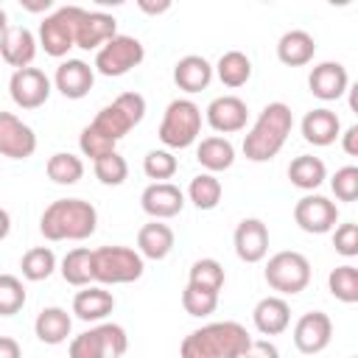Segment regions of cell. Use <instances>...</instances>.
I'll return each instance as SVG.
<instances>
[{
    "label": "cell",
    "instance_id": "6da1fadb",
    "mask_svg": "<svg viewBox=\"0 0 358 358\" xmlns=\"http://www.w3.org/2000/svg\"><path fill=\"white\" fill-rule=\"evenodd\" d=\"M294 129V112L288 103L282 101H271L263 106V112L257 115V120L252 123V129L243 137V157L249 162H268L274 159L288 134Z\"/></svg>",
    "mask_w": 358,
    "mask_h": 358
},
{
    "label": "cell",
    "instance_id": "7a4b0ae2",
    "mask_svg": "<svg viewBox=\"0 0 358 358\" xmlns=\"http://www.w3.org/2000/svg\"><path fill=\"white\" fill-rule=\"evenodd\" d=\"M252 336L241 322H210L182 338L179 358H241Z\"/></svg>",
    "mask_w": 358,
    "mask_h": 358
},
{
    "label": "cell",
    "instance_id": "3957f363",
    "mask_svg": "<svg viewBox=\"0 0 358 358\" xmlns=\"http://www.w3.org/2000/svg\"><path fill=\"white\" fill-rule=\"evenodd\" d=\"M98 227V210L84 199H56L39 218L48 241H87Z\"/></svg>",
    "mask_w": 358,
    "mask_h": 358
},
{
    "label": "cell",
    "instance_id": "277c9868",
    "mask_svg": "<svg viewBox=\"0 0 358 358\" xmlns=\"http://www.w3.org/2000/svg\"><path fill=\"white\" fill-rule=\"evenodd\" d=\"M145 260L131 246H101L92 249V280L101 285H123L140 280Z\"/></svg>",
    "mask_w": 358,
    "mask_h": 358
},
{
    "label": "cell",
    "instance_id": "5b68a950",
    "mask_svg": "<svg viewBox=\"0 0 358 358\" xmlns=\"http://www.w3.org/2000/svg\"><path fill=\"white\" fill-rule=\"evenodd\" d=\"M159 143L165 148H187L201 134V109L190 98H173L159 120Z\"/></svg>",
    "mask_w": 358,
    "mask_h": 358
},
{
    "label": "cell",
    "instance_id": "8992f818",
    "mask_svg": "<svg viewBox=\"0 0 358 358\" xmlns=\"http://www.w3.org/2000/svg\"><path fill=\"white\" fill-rule=\"evenodd\" d=\"M143 117H145V98L140 92H120L92 117L90 126H95L112 143H120Z\"/></svg>",
    "mask_w": 358,
    "mask_h": 358
},
{
    "label": "cell",
    "instance_id": "52a82bcc",
    "mask_svg": "<svg viewBox=\"0 0 358 358\" xmlns=\"http://www.w3.org/2000/svg\"><path fill=\"white\" fill-rule=\"evenodd\" d=\"M263 277H266L268 288L277 291V296L280 294L294 296V294L305 291L308 282H310V260L302 252H294V249L277 252V255L268 257Z\"/></svg>",
    "mask_w": 358,
    "mask_h": 358
},
{
    "label": "cell",
    "instance_id": "ba28073f",
    "mask_svg": "<svg viewBox=\"0 0 358 358\" xmlns=\"http://www.w3.org/2000/svg\"><path fill=\"white\" fill-rule=\"evenodd\" d=\"M84 8L81 6H62L53 14H48L39 22V45L48 56L62 59L70 53V48H76V28L81 20Z\"/></svg>",
    "mask_w": 358,
    "mask_h": 358
},
{
    "label": "cell",
    "instance_id": "9c48e42d",
    "mask_svg": "<svg viewBox=\"0 0 358 358\" xmlns=\"http://www.w3.org/2000/svg\"><path fill=\"white\" fill-rule=\"evenodd\" d=\"M143 59H145L143 42H140L137 36L117 34V36H112L106 45L98 48L92 70H98V73L106 76V78H120V76H126L129 70H134Z\"/></svg>",
    "mask_w": 358,
    "mask_h": 358
},
{
    "label": "cell",
    "instance_id": "30bf717a",
    "mask_svg": "<svg viewBox=\"0 0 358 358\" xmlns=\"http://www.w3.org/2000/svg\"><path fill=\"white\" fill-rule=\"evenodd\" d=\"M294 221L302 232L310 235H324L338 224V207L327 196L308 193L294 204Z\"/></svg>",
    "mask_w": 358,
    "mask_h": 358
},
{
    "label": "cell",
    "instance_id": "8fae6325",
    "mask_svg": "<svg viewBox=\"0 0 358 358\" xmlns=\"http://www.w3.org/2000/svg\"><path fill=\"white\" fill-rule=\"evenodd\" d=\"M50 78L39 67H22L14 70L8 78V95L20 109H39L50 98Z\"/></svg>",
    "mask_w": 358,
    "mask_h": 358
},
{
    "label": "cell",
    "instance_id": "7c38bea8",
    "mask_svg": "<svg viewBox=\"0 0 358 358\" xmlns=\"http://www.w3.org/2000/svg\"><path fill=\"white\" fill-rule=\"evenodd\" d=\"M204 120L213 131L221 134H235L241 129H246V120H249V106L243 98L238 95H218L207 103L204 109Z\"/></svg>",
    "mask_w": 358,
    "mask_h": 358
},
{
    "label": "cell",
    "instance_id": "4fadbf2b",
    "mask_svg": "<svg viewBox=\"0 0 358 358\" xmlns=\"http://www.w3.org/2000/svg\"><path fill=\"white\" fill-rule=\"evenodd\" d=\"M330 338H333V322L322 310L302 313L294 324V347L302 355H316V352L327 350Z\"/></svg>",
    "mask_w": 358,
    "mask_h": 358
},
{
    "label": "cell",
    "instance_id": "5bb4252c",
    "mask_svg": "<svg viewBox=\"0 0 358 358\" xmlns=\"http://www.w3.org/2000/svg\"><path fill=\"white\" fill-rule=\"evenodd\" d=\"M36 151V134L14 112H0V157L28 159Z\"/></svg>",
    "mask_w": 358,
    "mask_h": 358
},
{
    "label": "cell",
    "instance_id": "9a60e30c",
    "mask_svg": "<svg viewBox=\"0 0 358 358\" xmlns=\"http://www.w3.org/2000/svg\"><path fill=\"white\" fill-rule=\"evenodd\" d=\"M140 207L154 221H165V218H173L185 210V193L173 182H151L140 193Z\"/></svg>",
    "mask_w": 358,
    "mask_h": 358
},
{
    "label": "cell",
    "instance_id": "2e32d148",
    "mask_svg": "<svg viewBox=\"0 0 358 358\" xmlns=\"http://www.w3.org/2000/svg\"><path fill=\"white\" fill-rule=\"evenodd\" d=\"M308 90L319 101H336L350 90V76L341 62H319L308 76Z\"/></svg>",
    "mask_w": 358,
    "mask_h": 358
},
{
    "label": "cell",
    "instance_id": "e0dca14e",
    "mask_svg": "<svg viewBox=\"0 0 358 358\" xmlns=\"http://www.w3.org/2000/svg\"><path fill=\"white\" fill-rule=\"evenodd\" d=\"M232 246L243 263H260L268 255V227L260 218H243L235 227Z\"/></svg>",
    "mask_w": 358,
    "mask_h": 358
},
{
    "label": "cell",
    "instance_id": "ac0fdd59",
    "mask_svg": "<svg viewBox=\"0 0 358 358\" xmlns=\"http://www.w3.org/2000/svg\"><path fill=\"white\" fill-rule=\"evenodd\" d=\"M112 36H117V20L106 11H87L84 8V14L78 20V28H76V48L98 50Z\"/></svg>",
    "mask_w": 358,
    "mask_h": 358
},
{
    "label": "cell",
    "instance_id": "d6986e66",
    "mask_svg": "<svg viewBox=\"0 0 358 358\" xmlns=\"http://www.w3.org/2000/svg\"><path fill=\"white\" fill-rule=\"evenodd\" d=\"M95 84V70L84 62V59H67L56 67V76H53V87L70 98V101H78L84 95H90Z\"/></svg>",
    "mask_w": 358,
    "mask_h": 358
},
{
    "label": "cell",
    "instance_id": "ffe728a7",
    "mask_svg": "<svg viewBox=\"0 0 358 358\" xmlns=\"http://www.w3.org/2000/svg\"><path fill=\"white\" fill-rule=\"evenodd\" d=\"M36 36L25 28V25H8V31L0 36V56L8 67L22 70L31 67L34 56H36Z\"/></svg>",
    "mask_w": 358,
    "mask_h": 358
},
{
    "label": "cell",
    "instance_id": "44dd1931",
    "mask_svg": "<svg viewBox=\"0 0 358 358\" xmlns=\"http://www.w3.org/2000/svg\"><path fill=\"white\" fill-rule=\"evenodd\" d=\"M299 129H302L305 143L324 148V145H333L336 137L341 134V120H338V115H336L333 109H327V106H316V109L305 112Z\"/></svg>",
    "mask_w": 358,
    "mask_h": 358
},
{
    "label": "cell",
    "instance_id": "7402d4cb",
    "mask_svg": "<svg viewBox=\"0 0 358 358\" xmlns=\"http://www.w3.org/2000/svg\"><path fill=\"white\" fill-rule=\"evenodd\" d=\"M252 322L260 336H280L291 324V305L277 294L263 296L252 310Z\"/></svg>",
    "mask_w": 358,
    "mask_h": 358
},
{
    "label": "cell",
    "instance_id": "603a6c76",
    "mask_svg": "<svg viewBox=\"0 0 358 358\" xmlns=\"http://www.w3.org/2000/svg\"><path fill=\"white\" fill-rule=\"evenodd\" d=\"M210 81H213V64L199 53H187L173 64V84L190 95L207 90Z\"/></svg>",
    "mask_w": 358,
    "mask_h": 358
},
{
    "label": "cell",
    "instance_id": "cb8c5ba5",
    "mask_svg": "<svg viewBox=\"0 0 358 358\" xmlns=\"http://www.w3.org/2000/svg\"><path fill=\"white\" fill-rule=\"evenodd\" d=\"M176 243V235L162 221H148L137 232V252L143 260H165Z\"/></svg>",
    "mask_w": 358,
    "mask_h": 358
},
{
    "label": "cell",
    "instance_id": "d4e9b609",
    "mask_svg": "<svg viewBox=\"0 0 358 358\" xmlns=\"http://www.w3.org/2000/svg\"><path fill=\"white\" fill-rule=\"evenodd\" d=\"M313 53H316V39L302 28L285 31L277 42V59L285 67H305L313 62Z\"/></svg>",
    "mask_w": 358,
    "mask_h": 358
},
{
    "label": "cell",
    "instance_id": "484cf974",
    "mask_svg": "<svg viewBox=\"0 0 358 358\" xmlns=\"http://www.w3.org/2000/svg\"><path fill=\"white\" fill-rule=\"evenodd\" d=\"M112 310H115V296L101 285H84V291L73 296V313L81 322H101Z\"/></svg>",
    "mask_w": 358,
    "mask_h": 358
},
{
    "label": "cell",
    "instance_id": "4316f807",
    "mask_svg": "<svg viewBox=\"0 0 358 358\" xmlns=\"http://www.w3.org/2000/svg\"><path fill=\"white\" fill-rule=\"evenodd\" d=\"M70 330H73V319H70V313H67L64 308H59V305L42 308V310L36 313V319H34V333H36V338H39L42 344H50V347L67 341Z\"/></svg>",
    "mask_w": 358,
    "mask_h": 358
},
{
    "label": "cell",
    "instance_id": "83f0119b",
    "mask_svg": "<svg viewBox=\"0 0 358 358\" xmlns=\"http://www.w3.org/2000/svg\"><path fill=\"white\" fill-rule=\"evenodd\" d=\"M196 159L199 165L207 171V173H218V171H227L232 168L235 162V145L227 140V137H204L199 145H196Z\"/></svg>",
    "mask_w": 358,
    "mask_h": 358
},
{
    "label": "cell",
    "instance_id": "f1b7e54d",
    "mask_svg": "<svg viewBox=\"0 0 358 358\" xmlns=\"http://www.w3.org/2000/svg\"><path fill=\"white\" fill-rule=\"evenodd\" d=\"M288 179H291L294 187L310 193V190H316L327 179V165L319 157H313V154H299L288 165Z\"/></svg>",
    "mask_w": 358,
    "mask_h": 358
},
{
    "label": "cell",
    "instance_id": "f546056e",
    "mask_svg": "<svg viewBox=\"0 0 358 358\" xmlns=\"http://www.w3.org/2000/svg\"><path fill=\"white\" fill-rule=\"evenodd\" d=\"M213 73L221 78L224 87L238 90V87H243V84L252 78V59H249L243 50H227V53H221V59L215 62Z\"/></svg>",
    "mask_w": 358,
    "mask_h": 358
},
{
    "label": "cell",
    "instance_id": "4dcf8cb0",
    "mask_svg": "<svg viewBox=\"0 0 358 358\" xmlns=\"http://www.w3.org/2000/svg\"><path fill=\"white\" fill-rule=\"evenodd\" d=\"M59 271H62V280L67 285H76V288L90 285V280H92V249H87V246L70 249L62 257Z\"/></svg>",
    "mask_w": 358,
    "mask_h": 358
},
{
    "label": "cell",
    "instance_id": "1f68e13d",
    "mask_svg": "<svg viewBox=\"0 0 358 358\" xmlns=\"http://www.w3.org/2000/svg\"><path fill=\"white\" fill-rule=\"evenodd\" d=\"M224 196V187H221V179L215 173H196L187 185V199L193 201V207L199 210H215L218 201Z\"/></svg>",
    "mask_w": 358,
    "mask_h": 358
},
{
    "label": "cell",
    "instance_id": "d6a6232c",
    "mask_svg": "<svg viewBox=\"0 0 358 358\" xmlns=\"http://www.w3.org/2000/svg\"><path fill=\"white\" fill-rule=\"evenodd\" d=\"M45 173L53 185H76L84 176V162H81V157H76L70 151H56V154H50Z\"/></svg>",
    "mask_w": 358,
    "mask_h": 358
},
{
    "label": "cell",
    "instance_id": "836d02e7",
    "mask_svg": "<svg viewBox=\"0 0 358 358\" xmlns=\"http://www.w3.org/2000/svg\"><path fill=\"white\" fill-rule=\"evenodd\" d=\"M224 280H227L224 266L215 257H199L187 271V285H196V288H204L213 294H221Z\"/></svg>",
    "mask_w": 358,
    "mask_h": 358
},
{
    "label": "cell",
    "instance_id": "e575fe53",
    "mask_svg": "<svg viewBox=\"0 0 358 358\" xmlns=\"http://www.w3.org/2000/svg\"><path fill=\"white\" fill-rule=\"evenodd\" d=\"M20 268H22V277L25 280L42 282V280H48L56 271V255H53L50 246H34V249H28L22 255Z\"/></svg>",
    "mask_w": 358,
    "mask_h": 358
},
{
    "label": "cell",
    "instance_id": "d590c367",
    "mask_svg": "<svg viewBox=\"0 0 358 358\" xmlns=\"http://www.w3.org/2000/svg\"><path fill=\"white\" fill-rule=\"evenodd\" d=\"M327 291L344 302V305H352L358 302V268L352 263H344V266H336L330 274H327Z\"/></svg>",
    "mask_w": 358,
    "mask_h": 358
},
{
    "label": "cell",
    "instance_id": "8d00e7d4",
    "mask_svg": "<svg viewBox=\"0 0 358 358\" xmlns=\"http://www.w3.org/2000/svg\"><path fill=\"white\" fill-rule=\"evenodd\" d=\"M92 171H95V179L101 185H106V187H117V185H123L129 179V162L117 151L95 159L92 162Z\"/></svg>",
    "mask_w": 358,
    "mask_h": 358
},
{
    "label": "cell",
    "instance_id": "74e56055",
    "mask_svg": "<svg viewBox=\"0 0 358 358\" xmlns=\"http://www.w3.org/2000/svg\"><path fill=\"white\" fill-rule=\"evenodd\" d=\"M176 168H179V162L168 148H154L143 157V173L154 182H168L176 173Z\"/></svg>",
    "mask_w": 358,
    "mask_h": 358
},
{
    "label": "cell",
    "instance_id": "f35d334b",
    "mask_svg": "<svg viewBox=\"0 0 358 358\" xmlns=\"http://www.w3.org/2000/svg\"><path fill=\"white\" fill-rule=\"evenodd\" d=\"M25 308V285L14 274H0V316H14Z\"/></svg>",
    "mask_w": 358,
    "mask_h": 358
},
{
    "label": "cell",
    "instance_id": "ab89813d",
    "mask_svg": "<svg viewBox=\"0 0 358 358\" xmlns=\"http://www.w3.org/2000/svg\"><path fill=\"white\" fill-rule=\"evenodd\" d=\"M182 308H185V313H190L196 319H204V316L215 313L218 294L204 291V288H196V285H185V291H182Z\"/></svg>",
    "mask_w": 358,
    "mask_h": 358
},
{
    "label": "cell",
    "instance_id": "60d3db41",
    "mask_svg": "<svg viewBox=\"0 0 358 358\" xmlns=\"http://www.w3.org/2000/svg\"><path fill=\"white\" fill-rule=\"evenodd\" d=\"M95 330H98V341H101V358H120L129 350V336L120 324L103 322Z\"/></svg>",
    "mask_w": 358,
    "mask_h": 358
},
{
    "label": "cell",
    "instance_id": "b9f144b4",
    "mask_svg": "<svg viewBox=\"0 0 358 358\" xmlns=\"http://www.w3.org/2000/svg\"><path fill=\"white\" fill-rule=\"evenodd\" d=\"M115 145H117V143H112L109 137H103L95 126H84V129H81L78 148H81V154H84V157H90L92 162H95V159H101V157H106V154H112V151H115Z\"/></svg>",
    "mask_w": 358,
    "mask_h": 358
},
{
    "label": "cell",
    "instance_id": "7bdbcfd3",
    "mask_svg": "<svg viewBox=\"0 0 358 358\" xmlns=\"http://www.w3.org/2000/svg\"><path fill=\"white\" fill-rule=\"evenodd\" d=\"M330 190L338 201H355L358 199V168L344 165L330 176Z\"/></svg>",
    "mask_w": 358,
    "mask_h": 358
},
{
    "label": "cell",
    "instance_id": "ee69618b",
    "mask_svg": "<svg viewBox=\"0 0 358 358\" xmlns=\"http://www.w3.org/2000/svg\"><path fill=\"white\" fill-rule=\"evenodd\" d=\"M333 249L341 257H355L358 255V224L347 221V224L333 227Z\"/></svg>",
    "mask_w": 358,
    "mask_h": 358
},
{
    "label": "cell",
    "instance_id": "f6af8a7d",
    "mask_svg": "<svg viewBox=\"0 0 358 358\" xmlns=\"http://www.w3.org/2000/svg\"><path fill=\"white\" fill-rule=\"evenodd\" d=\"M70 358H101V341L98 330H84L70 341Z\"/></svg>",
    "mask_w": 358,
    "mask_h": 358
},
{
    "label": "cell",
    "instance_id": "bcb514c9",
    "mask_svg": "<svg viewBox=\"0 0 358 358\" xmlns=\"http://www.w3.org/2000/svg\"><path fill=\"white\" fill-rule=\"evenodd\" d=\"M241 358H280V350L268 338H252L249 347H246V352Z\"/></svg>",
    "mask_w": 358,
    "mask_h": 358
},
{
    "label": "cell",
    "instance_id": "7dc6e473",
    "mask_svg": "<svg viewBox=\"0 0 358 358\" xmlns=\"http://www.w3.org/2000/svg\"><path fill=\"white\" fill-rule=\"evenodd\" d=\"M338 137H341V148H344L350 157H358V123L347 126L344 134H338Z\"/></svg>",
    "mask_w": 358,
    "mask_h": 358
},
{
    "label": "cell",
    "instance_id": "c3c4849f",
    "mask_svg": "<svg viewBox=\"0 0 358 358\" xmlns=\"http://www.w3.org/2000/svg\"><path fill=\"white\" fill-rule=\"evenodd\" d=\"M0 358H22V347L11 336H0Z\"/></svg>",
    "mask_w": 358,
    "mask_h": 358
},
{
    "label": "cell",
    "instance_id": "681fc988",
    "mask_svg": "<svg viewBox=\"0 0 358 358\" xmlns=\"http://www.w3.org/2000/svg\"><path fill=\"white\" fill-rule=\"evenodd\" d=\"M137 6H140V11H145V14H162V11H168V8H171V3H168V0H162V3H148V0H140Z\"/></svg>",
    "mask_w": 358,
    "mask_h": 358
},
{
    "label": "cell",
    "instance_id": "f907efd6",
    "mask_svg": "<svg viewBox=\"0 0 358 358\" xmlns=\"http://www.w3.org/2000/svg\"><path fill=\"white\" fill-rule=\"evenodd\" d=\"M8 232H11V215H8V210L0 207V241L8 238Z\"/></svg>",
    "mask_w": 358,
    "mask_h": 358
},
{
    "label": "cell",
    "instance_id": "816d5d0a",
    "mask_svg": "<svg viewBox=\"0 0 358 358\" xmlns=\"http://www.w3.org/2000/svg\"><path fill=\"white\" fill-rule=\"evenodd\" d=\"M22 8L25 11H48L50 8V0H39V3H25L22 0Z\"/></svg>",
    "mask_w": 358,
    "mask_h": 358
},
{
    "label": "cell",
    "instance_id": "f5cc1de1",
    "mask_svg": "<svg viewBox=\"0 0 358 358\" xmlns=\"http://www.w3.org/2000/svg\"><path fill=\"white\" fill-rule=\"evenodd\" d=\"M8 31V14H6V8L0 6V36Z\"/></svg>",
    "mask_w": 358,
    "mask_h": 358
}]
</instances>
